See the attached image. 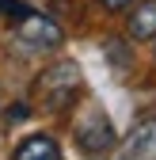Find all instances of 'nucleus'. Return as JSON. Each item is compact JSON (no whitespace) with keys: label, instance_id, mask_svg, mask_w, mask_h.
I'll return each instance as SVG.
<instances>
[{"label":"nucleus","instance_id":"nucleus-1","mask_svg":"<svg viewBox=\"0 0 156 160\" xmlns=\"http://www.w3.org/2000/svg\"><path fill=\"white\" fill-rule=\"evenodd\" d=\"M80 88H84V80H80V69H76L72 61H57L53 69H46L34 80V95H38V103H42L46 111L72 107V99L80 95Z\"/></svg>","mask_w":156,"mask_h":160},{"label":"nucleus","instance_id":"nucleus-2","mask_svg":"<svg viewBox=\"0 0 156 160\" xmlns=\"http://www.w3.org/2000/svg\"><path fill=\"white\" fill-rule=\"evenodd\" d=\"M15 38L23 42V50H31V53H42V50H57V46H61V42H65V31L57 27L50 15H42V12H31V15H23V19H19Z\"/></svg>","mask_w":156,"mask_h":160},{"label":"nucleus","instance_id":"nucleus-3","mask_svg":"<svg viewBox=\"0 0 156 160\" xmlns=\"http://www.w3.org/2000/svg\"><path fill=\"white\" fill-rule=\"evenodd\" d=\"M76 145H80V152H88V156L110 152L114 149V126H110V118L103 111L84 114L80 122H76Z\"/></svg>","mask_w":156,"mask_h":160},{"label":"nucleus","instance_id":"nucleus-4","mask_svg":"<svg viewBox=\"0 0 156 160\" xmlns=\"http://www.w3.org/2000/svg\"><path fill=\"white\" fill-rule=\"evenodd\" d=\"M118 160H156V114L141 118V122L129 130V137L122 141Z\"/></svg>","mask_w":156,"mask_h":160},{"label":"nucleus","instance_id":"nucleus-5","mask_svg":"<svg viewBox=\"0 0 156 160\" xmlns=\"http://www.w3.org/2000/svg\"><path fill=\"white\" fill-rule=\"evenodd\" d=\"M12 160H61V149H57L53 137L34 133V137H27V141H19V149L12 152Z\"/></svg>","mask_w":156,"mask_h":160},{"label":"nucleus","instance_id":"nucleus-6","mask_svg":"<svg viewBox=\"0 0 156 160\" xmlns=\"http://www.w3.org/2000/svg\"><path fill=\"white\" fill-rule=\"evenodd\" d=\"M129 38H137V42L156 38V0H145L129 12Z\"/></svg>","mask_w":156,"mask_h":160},{"label":"nucleus","instance_id":"nucleus-7","mask_svg":"<svg viewBox=\"0 0 156 160\" xmlns=\"http://www.w3.org/2000/svg\"><path fill=\"white\" fill-rule=\"evenodd\" d=\"M99 4H103V8H110V12H122V8H129V4H133V0H99Z\"/></svg>","mask_w":156,"mask_h":160},{"label":"nucleus","instance_id":"nucleus-8","mask_svg":"<svg viewBox=\"0 0 156 160\" xmlns=\"http://www.w3.org/2000/svg\"><path fill=\"white\" fill-rule=\"evenodd\" d=\"M27 114H31V111H27V107H15V111H12V114H8V122H23V118H27Z\"/></svg>","mask_w":156,"mask_h":160}]
</instances>
